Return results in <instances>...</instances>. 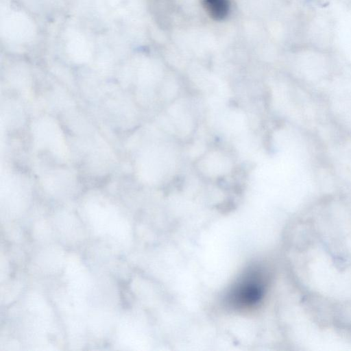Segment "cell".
Instances as JSON below:
<instances>
[{"instance_id":"1","label":"cell","mask_w":351,"mask_h":351,"mask_svg":"<svg viewBox=\"0 0 351 351\" xmlns=\"http://www.w3.org/2000/svg\"><path fill=\"white\" fill-rule=\"evenodd\" d=\"M269 272L263 263L247 267L224 293L221 304L225 308L246 313L259 308L267 295Z\"/></svg>"},{"instance_id":"2","label":"cell","mask_w":351,"mask_h":351,"mask_svg":"<svg viewBox=\"0 0 351 351\" xmlns=\"http://www.w3.org/2000/svg\"><path fill=\"white\" fill-rule=\"evenodd\" d=\"M202 3L207 13L215 20H223L228 14L229 0H202Z\"/></svg>"}]
</instances>
